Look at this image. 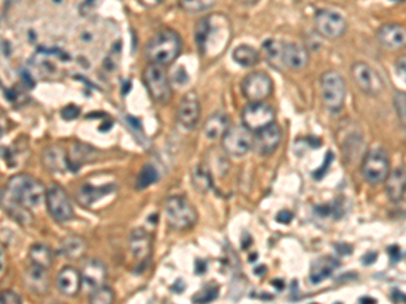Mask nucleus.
<instances>
[{
	"mask_svg": "<svg viewBox=\"0 0 406 304\" xmlns=\"http://www.w3.org/2000/svg\"><path fill=\"white\" fill-rule=\"evenodd\" d=\"M195 42L202 56H219L230 39L229 21L223 15H210L195 26Z\"/></svg>",
	"mask_w": 406,
	"mask_h": 304,
	"instance_id": "obj_1",
	"label": "nucleus"
},
{
	"mask_svg": "<svg viewBox=\"0 0 406 304\" xmlns=\"http://www.w3.org/2000/svg\"><path fill=\"white\" fill-rule=\"evenodd\" d=\"M182 50L181 36L171 29H163L149 39L145 54L150 64L167 67L172 64Z\"/></svg>",
	"mask_w": 406,
	"mask_h": 304,
	"instance_id": "obj_2",
	"label": "nucleus"
},
{
	"mask_svg": "<svg viewBox=\"0 0 406 304\" xmlns=\"http://www.w3.org/2000/svg\"><path fill=\"white\" fill-rule=\"evenodd\" d=\"M6 190L29 210L38 208L46 196L43 184L36 177L25 173L12 176L7 182Z\"/></svg>",
	"mask_w": 406,
	"mask_h": 304,
	"instance_id": "obj_3",
	"label": "nucleus"
},
{
	"mask_svg": "<svg viewBox=\"0 0 406 304\" xmlns=\"http://www.w3.org/2000/svg\"><path fill=\"white\" fill-rule=\"evenodd\" d=\"M165 215L174 230H188L198 221V213L190 200L182 195H172L165 200Z\"/></svg>",
	"mask_w": 406,
	"mask_h": 304,
	"instance_id": "obj_4",
	"label": "nucleus"
},
{
	"mask_svg": "<svg viewBox=\"0 0 406 304\" xmlns=\"http://www.w3.org/2000/svg\"><path fill=\"white\" fill-rule=\"evenodd\" d=\"M347 96V87L337 71H327L321 76V100L328 111L337 113L343 109Z\"/></svg>",
	"mask_w": 406,
	"mask_h": 304,
	"instance_id": "obj_5",
	"label": "nucleus"
},
{
	"mask_svg": "<svg viewBox=\"0 0 406 304\" xmlns=\"http://www.w3.org/2000/svg\"><path fill=\"white\" fill-rule=\"evenodd\" d=\"M143 78L149 95L154 102L160 105H165L170 102L172 96V85L161 65L149 64L144 69Z\"/></svg>",
	"mask_w": 406,
	"mask_h": 304,
	"instance_id": "obj_6",
	"label": "nucleus"
},
{
	"mask_svg": "<svg viewBox=\"0 0 406 304\" xmlns=\"http://www.w3.org/2000/svg\"><path fill=\"white\" fill-rule=\"evenodd\" d=\"M390 172V158L382 148L369 151L362 162V175L365 180L372 184H380L386 180Z\"/></svg>",
	"mask_w": 406,
	"mask_h": 304,
	"instance_id": "obj_7",
	"label": "nucleus"
},
{
	"mask_svg": "<svg viewBox=\"0 0 406 304\" xmlns=\"http://www.w3.org/2000/svg\"><path fill=\"white\" fill-rule=\"evenodd\" d=\"M223 151L233 157H243L252 149L254 134L244 124L229 126L221 138Z\"/></svg>",
	"mask_w": 406,
	"mask_h": 304,
	"instance_id": "obj_8",
	"label": "nucleus"
},
{
	"mask_svg": "<svg viewBox=\"0 0 406 304\" xmlns=\"http://www.w3.org/2000/svg\"><path fill=\"white\" fill-rule=\"evenodd\" d=\"M45 202H46L48 210L54 221L64 224V222L74 219V207L71 204V200H70L67 192L59 184H52L46 190Z\"/></svg>",
	"mask_w": 406,
	"mask_h": 304,
	"instance_id": "obj_9",
	"label": "nucleus"
},
{
	"mask_svg": "<svg viewBox=\"0 0 406 304\" xmlns=\"http://www.w3.org/2000/svg\"><path fill=\"white\" fill-rule=\"evenodd\" d=\"M351 75L359 89L369 96H378L385 88V83L380 75L367 63H355L351 68Z\"/></svg>",
	"mask_w": 406,
	"mask_h": 304,
	"instance_id": "obj_10",
	"label": "nucleus"
},
{
	"mask_svg": "<svg viewBox=\"0 0 406 304\" xmlns=\"http://www.w3.org/2000/svg\"><path fill=\"white\" fill-rule=\"evenodd\" d=\"M314 25L317 33L325 39H340L347 30L345 18L332 10H318L314 15Z\"/></svg>",
	"mask_w": 406,
	"mask_h": 304,
	"instance_id": "obj_11",
	"label": "nucleus"
},
{
	"mask_svg": "<svg viewBox=\"0 0 406 304\" xmlns=\"http://www.w3.org/2000/svg\"><path fill=\"white\" fill-rule=\"evenodd\" d=\"M243 124L252 133L275 122V111L264 102H250L243 111Z\"/></svg>",
	"mask_w": 406,
	"mask_h": 304,
	"instance_id": "obj_12",
	"label": "nucleus"
},
{
	"mask_svg": "<svg viewBox=\"0 0 406 304\" xmlns=\"http://www.w3.org/2000/svg\"><path fill=\"white\" fill-rule=\"evenodd\" d=\"M241 91L250 102H263L272 92V80L265 72H254L243 80Z\"/></svg>",
	"mask_w": 406,
	"mask_h": 304,
	"instance_id": "obj_13",
	"label": "nucleus"
},
{
	"mask_svg": "<svg viewBox=\"0 0 406 304\" xmlns=\"http://www.w3.org/2000/svg\"><path fill=\"white\" fill-rule=\"evenodd\" d=\"M282 141V130L275 122L255 131L252 148L261 155H270L278 149Z\"/></svg>",
	"mask_w": 406,
	"mask_h": 304,
	"instance_id": "obj_14",
	"label": "nucleus"
},
{
	"mask_svg": "<svg viewBox=\"0 0 406 304\" xmlns=\"http://www.w3.org/2000/svg\"><path fill=\"white\" fill-rule=\"evenodd\" d=\"M201 116V105L195 92H187L178 106V122L185 129H194Z\"/></svg>",
	"mask_w": 406,
	"mask_h": 304,
	"instance_id": "obj_15",
	"label": "nucleus"
},
{
	"mask_svg": "<svg viewBox=\"0 0 406 304\" xmlns=\"http://www.w3.org/2000/svg\"><path fill=\"white\" fill-rule=\"evenodd\" d=\"M378 41L387 50H398L405 46L406 33L404 25L386 23L378 30Z\"/></svg>",
	"mask_w": 406,
	"mask_h": 304,
	"instance_id": "obj_16",
	"label": "nucleus"
},
{
	"mask_svg": "<svg viewBox=\"0 0 406 304\" xmlns=\"http://www.w3.org/2000/svg\"><path fill=\"white\" fill-rule=\"evenodd\" d=\"M0 207L21 225H29L32 222L30 210L19 203L6 188L0 191Z\"/></svg>",
	"mask_w": 406,
	"mask_h": 304,
	"instance_id": "obj_17",
	"label": "nucleus"
},
{
	"mask_svg": "<svg viewBox=\"0 0 406 304\" xmlns=\"http://www.w3.org/2000/svg\"><path fill=\"white\" fill-rule=\"evenodd\" d=\"M310 56L305 46L299 43H283V53H282V63L285 67L293 69V71H301L306 68L309 64Z\"/></svg>",
	"mask_w": 406,
	"mask_h": 304,
	"instance_id": "obj_18",
	"label": "nucleus"
},
{
	"mask_svg": "<svg viewBox=\"0 0 406 304\" xmlns=\"http://www.w3.org/2000/svg\"><path fill=\"white\" fill-rule=\"evenodd\" d=\"M25 285L32 294L36 295H46L50 287V279L48 270L39 266L30 265L23 274Z\"/></svg>",
	"mask_w": 406,
	"mask_h": 304,
	"instance_id": "obj_19",
	"label": "nucleus"
},
{
	"mask_svg": "<svg viewBox=\"0 0 406 304\" xmlns=\"http://www.w3.org/2000/svg\"><path fill=\"white\" fill-rule=\"evenodd\" d=\"M130 252L137 261H147L152 253V237L145 228H136L129 238Z\"/></svg>",
	"mask_w": 406,
	"mask_h": 304,
	"instance_id": "obj_20",
	"label": "nucleus"
},
{
	"mask_svg": "<svg viewBox=\"0 0 406 304\" xmlns=\"http://www.w3.org/2000/svg\"><path fill=\"white\" fill-rule=\"evenodd\" d=\"M81 285V273L74 266H65L60 270L57 276V287L63 295L70 298L76 296L80 292Z\"/></svg>",
	"mask_w": 406,
	"mask_h": 304,
	"instance_id": "obj_21",
	"label": "nucleus"
},
{
	"mask_svg": "<svg viewBox=\"0 0 406 304\" xmlns=\"http://www.w3.org/2000/svg\"><path fill=\"white\" fill-rule=\"evenodd\" d=\"M106 276H108V272H106V266L103 265V263L97 259H91L83 266L81 283L85 284L87 287H90L92 291L97 287H101L105 284Z\"/></svg>",
	"mask_w": 406,
	"mask_h": 304,
	"instance_id": "obj_22",
	"label": "nucleus"
},
{
	"mask_svg": "<svg viewBox=\"0 0 406 304\" xmlns=\"http://www.w3.org/2000/svg\"><path fill=\"white\" fill-rule=\"evenodd\" d=\"M42 164L45 165V168L53 173H64L67 171H70V162H68V153L59 146H50L48 148L43 155H42Z\"/></svg>",
	"mask_w": 406,
	"mask_h": 304,
	"instance_id": "obj_23",
	"label": "nucleus"
},
{
	"mask_svg": "<svg viewBox=\"0 0 406 304\" xmlns=\"http://www.w3.org/2000/svg\"><path fill=\"white\" fill-rule=\"evenodd\" d=\"M115 190V184H105L95 187L91 183H84L76 193V199L80 206L83 207H91L95 202L102 199L103 196L109 195Z\"/></svg>",
	"mask_w": 406,
	"mask_h": 304,
	"instance_id": "obj_24",
	"label": "nucleus"
},
{
	"mask_svg": "<svg viewBox=\"0 0 406 304\" xmlns=\"http://www.w3.org/2000/svg\"><path fill=\"white\" fill-rule=\"evenodd\" d=\"M405 169L404 168H397L393 172H389L386 180V193L387 197L394 202L400 203L405 197Z\"/></svg>",
	"mask_w": 406,
	"mask_h": 304,
	"instance_id": "obj_25",
	"label": "nucleus"
},
{
	"mask_svg": "<svg viewBox=\"0 0 406 304\" xmlns=\"http://www.w3.org/2000/svg\"><path fill=\"white\" fill-rule=\"evenodd\" d=\"M230 126V118L225 113L210 115L203 124V135L210 141H219Z\"/></svg>",
	"mask_w": 406,
	"mask_h": 304,
	"instance_id": "obj_26",
	"label": "nucleus"
},
{
	"mask_svg": "<svg viewBox=\"0 0 406 304\" xmlns=\"http://www.w3.org/2000/svg\"><path fill=\"white\" fill-rule=\"evenodd\" d=\"M68 153V162H70V171H77L81 165L90 164L98 157V151L94 149L90 145L74 142L71 145V149Z\"/></svg>",
	"mask_w": 406,
	"mask_h": 304,
	"instance_id": "obj_27",
	"label": "nucleus"
},
{
	"mask_svg": "<svg viewBox=\"0 0 406 304\" xmlns=\"http://www.w3.org/2000/svg\"><path fill=\"white\" fill-rule=\"evenodd\" d=\"M338 266V263L333 257H323L318 259L310 269L309 280L312 284H320L324 280L329 279Z\"/></svg>",
	"mask_w": 406,
	"mask_h": 304,
	"instance_id": "obj_28",
	"label": "nucleus"
},
{
	"mask_svg": "<svg viewBox=\"0 0 406 304\" xmlns=\"http://www.w3.org/2000/svg\"><path fill=\"white\" fill-rule=\"evenodd\" d=\"M233 60L244 68L255 67L260 60V53L250 45H240L233 50Z\"/></svg>",
	"mask_w": 406,
	"mask_h": 304,
	"instance_id": "obj_29",
	"label": "nucleus"
},
{
	"mask_svg": "<svg viewBox=\"0 0 406 304\" xmlns=\"http://www.w3.org/2000/svg\"><path fill=\"white\" fill-rule=\"evenodd\" d=\"M29 259L32 265L39 266L46 270L53 265V252L43 243H36L30 248Z\"/></svg>",
	"mask_w": 406,
	"mask_h": 304,
	"instance_id": "obj_30",
	"label": "nucleus"
},
{
	"mask_svg": "<svg viewBox=\"0 0 406 304\" xmlns=\"http://www.w3.org/2000/svg\"><path fill=\"white\" fill-rule=\"evenodd\" d=\"M194 188L201 193H207L213 187V177L210 171L205 165H198L191 176Z\"/></svg>",
	"mask_w": 406,
	"mask_h": 304,
	"instance_id": "obj_31",
	"label": "nucleus"
},
{
	"mask_svg": "<svg viewBox=\"0 0 406 304\" xmlns=\"http://www.w3.org/2000/svg\"><path fill=\"white\" fill-rule=\"evenodd\" d=\"M61 253L64 256H67L68 259H80L87 249L85 242L80 238V237H67L63 242H61Z\"/></svg>",
	"mask_w": 406,
	"mask_h": 304,
	"instance_id": "obj_32",
	"label": "nucleus"
},
{
	"mask_svg": "<svg viewBox=\"0 0 406 304\" xmlns=\"http://www.w3.org/2000/svg\"><path fill=\"white\" fill-rule=\"evenodd\" d=\"M263 53L265 54L267 60L274 65H283L282 63V53H283V42L276 39H267L263 43Z\"/></svg>",
	"mask_w": 406,
	"mask_h": 304,
	"instance_id": "obj_33",
	"label": "nucleus"
},
{
	"mask_svg": "<svg viewBox=\"0 0 406 304\" xmlns=\"http://www.w3.org/2000/svg\"><path fill=\"white\" fill-rule=\"evenodd\" d=\"M157 180H159V172H157V169L153 165L147 164L140 171V173L137 176V183L136 184H137V188L139 190H145V188L150 187L152 184H154Z\"/></svg>",
	"mask_w": 406,
	"mask_h": 304,
	"instance_id": "obj_34",
	"label": "nucleus"
},
{
	"mask_svg": "<svg viewBox=\"0 0 406 304\" xmlns=\"http://www.w3.org/2000/svg\"><path fill=\"white\" fill-rule=\"evenodd\" d=\"M114 299H115V295L112 290L106 287L105 284L92 290L90 295V303L92 304H110L114 302Z\"/></svg>",
	"mask_w": 406,
	"mask_h": 304,
	"instance_id": "obj_35",
	"label": "nucleus"
},
{
	"mask_svg": "<svg viewBox=\"0 0 406 304\" xmlns=\"http://www.w3.org/2000/svg\"><path fill=\"white\" fill-rule=\"evenodd\" d=\"M220 288L217 285H209L192 296L194 303H210L219 298Z\"/></svg>",
	"mask_w": 406,
	"mask_h": 304,
	"instance_id": "obj_36",
	"label": "nucleus"
},
{
	"mask_svg": "<svg viewBox=\"0 0 406 304\" xmlns=\"http://www.w3.org/2000/svg\"><path fill=\"white\" fill-rule=\"evenodd\" d=\"M214 0H179L181 7L188 12H201L207 10Z\"/></svg>",
	"mask_w": 406,
	"mask_h": 304,
	"instance_id": "obj_37",
	"label": "nucleus"
},
{
	"mask_svg": "<svg viewBox=\"0 0 406 304\" xmlns=\"http://www.w3.org/2000/svg\"><path fill=\"white\" fill-rule=\"evenodd\" d=\"M394 105H396V110H397L400 120L405 126V94L404 92H397L396 94Z\"/></svg>",
	"mask_w": 406,
	"mask_h": 304,
	"instance_id": "obj_38",
	"label": "nucleus"
},
{
	"mask_svg": "<svg viewBox=\"0 0 406 304\" xmlns=\"http://www.w3.org/2000/svg\"><path fill=\"white\" fill-rule=\"evenodd\" d=\"M22 302V298L12 292V291H3L0 294V303L3 304H18Z\"/></svg>",
	"mask_w": 406,
	"mask_h": 304,
	"instance_id": "obj_39",
	"label": "nucleus"
},
{
	"mask_svg": "<svg viewBox=\"0 0 406 304\" xmlns=\"http://www.w3.org/2000/svg\"><path fill=\"white\" fill-rule=\"evenodd\" d=\"M387 253H389V256H390V260H392L394 264H396V263H400V261L403 260V257H404L401 248H398L397 245L389 246V248H387Z\"/></svg>",
	"mask_w": 406,
	"mask_h": 304,
	"instance_id": "obj_40",
	"label": "nucleus"
},
{
	"mask_svg": "<svg viewBox=\"0 0 406 304\" xmlns=\"http://www.w3.org/2000/svg\"><path fill=\"white\" fill-rule=\"evenodd\" d=\"M10 126H11V123H10L8 115L0 109V138H3L6 135V133L10 130Z\"/></svg>",
	"mask_w": 406,
	"mask_h": 304,
	"instance_id": "obj_41",
	"label": "nucleus"
},
{
	"mask_svg": "<svg viewBox=\"0 0 406 304\" xmlns=\"http://www.w3.org/2000/svg\"><path fill=\"white\" fill-rule=\"evenodd\" d=\"M80 114V109L76 107V106H68L63 110V116L67 119V120H72L76 116H79Z\"/></svg>",
	"mask_w": 406,
	"mask_h": 304,
	"instance_id": "obj_42",
	"label": "nucleus"
},
{
	"mask_svg": "<svg viewBox=\"0 0 406 304\" xmlns=\"http://www.w3.org/2000/svg\"><path fill=\"white\" fill-rule=\"evenodd\" d=\"M293 219H294V215H293L290 211H287V210L281 211V213L278 214V217H276V221H278L279 224H285V225L290 224Z\"/></svg>",
	"mask_w": 406,
	"mask_h": 304,
	"instance_id": "obj_43",
	"label": "nucleus"
},
{
	"mask_svg": "<svg viewBox=\"0 0 406 304\" xmlns=\"http://www.w3.org/2000/svg\"><path fill=\"white\" fill-rule=\"evenodd\" d=\"M390 298H392V301H393L394 303H404V302H405V295H404L401 291H398V290H394V291L392 292Z\"/></svg>",
	"mask_w": 406,
	"mask_h": 304,
	"instance_id": "obj_44",
	"label": "nucleus"
},
{
	"mask_svg": "<svg viewBox=\"0 0 406 304\" xmlns=\"http://www.w3.org/2000/svg\"><path fill=\"white\" fill-rule=\"evenodd\" d=\"M206 269H207V265H206L205 261H202V260H196V261H195V272H196L198 274L205 273Z\"/></svg>",
	"mask_w": 406,
	"mask_h": 304,
	"instance_id": "obj_45",
	"label": "nucleus"
},
{
	"mask_svg": "<svg viewBox=\"0 0 406 304\" xmlns=\"http://www.w3.org/2000/svg\"><path fill=\"white\" fill-rule=\"evenodd\" d=\"M401 69H403V72L405 74V56L400 57L398 61H397V72H398L400 76H401Z\"/></svg>",
	"mask_w": 406,
	"mask_h": 304,
	"instance_id": "obj_46",
	"label": "nucleus"
},
{
	"mask_svg": "<svg viewBox=\"0 0 406 304\" xmlns=\"http://www.w3.org/2000/svg\"><path fill=\"white\" fill-rule=\"evenodd\" d=\"M185 288V284L182 281V280H178L176 283H175V285L172 287V290L176 292V294H182L183 292V290Z\"/></svg>",
	"mask_w": 406,
	"mask_h": 304,
	"instance_id": "obj_47",
	"label": "nucleus"
},
{
	"mask_svg": "<svg viewBox=\"0 0 406 304\" xmlns=\"http://www.w3.org/2000/svg\"><path fill=\"white\" fill-rule=\"evenodd\" d=\"M145 7H156V6H159L161 1H164V0H140Z\"/></svg>",
	"mask_w": 406,
	"mask_h": 304,
	"instance_id": "obj_48",
	"label": "nucleus"
},
{
	"mask_svg": "<svg viewBox=\"0 0 406 304\" xmlns=\"http://www.w3.org/2000/svg\"><path fill=\"white\" fill-rule=\"evenodd\" d=\"M359 302H361V303H365V302H371V303H376V301H375V299H372V298H367V296H365V298H361V299H359Z\"/></svg>",
	"mask_w": 406,
	"mask_h": 304,
	"instance_id": "obj_49",
	"label": "nucleus"
},
{
	"mask_svg": "<svg viewBox=\"0 0 406 304\" xmlns=\"http://www.w3.org/2000/svg\"><path fill=\"white\" fill-rule=\"evenodd\" d=\"M238 1H241V3H244V4H254V3H256L258 0H238Z\"/></svg>",
	"mask_w": 406,
	"mask_h": 304,
	"instance_id": "obj_50",
	"label": "nucleus"
},
{
	"mask_svg": "<svg viewBox=\"0 0 406 304\" xmlns=\"http://www.w3.org/2000/svg\"><path fill=\"white\" fill-rule=\"evenodd\" d=\"M298 1H299V0H298Z\"/></svg>",
	"mask_w": 406,
	"mask_h": 304,
	"instance_id": "obj_51",
	"label": "nucleus"
}]
</instances>
